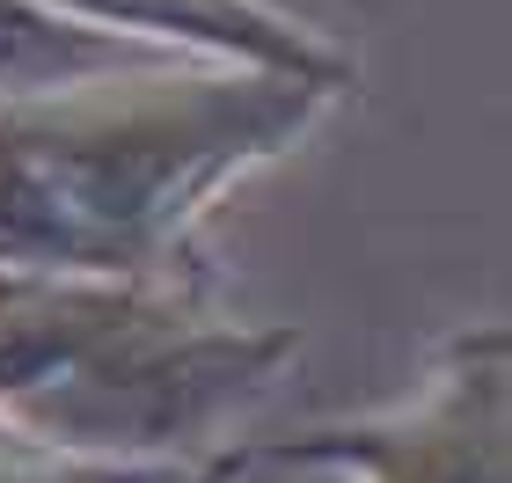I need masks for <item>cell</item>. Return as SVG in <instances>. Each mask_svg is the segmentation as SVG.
<instances>
[{
    "instance_id": "2",
    "label": "cell",
    "mask_w": 512,
    "mask_h": 483,
    "mask_svg": "<svg viewBox=\"0 0 512 483\" xmlns=\"http://www.w3.org/2000/svg\"><path fill=\"white\" fill-rule=\"evenodd\" d=\"M286 454L352 462L359 483H505V337H461L432 388L388 425L308 432Z\"/></svg>"
},
{
    "instance_id": "3",
    "label": "cell",
    "mask_w": 512,
    "mask_h": 483,
    "mask_svg": "<svg viewBox=\"0 0 512 483\" xmlns=\"http://www.w3.org/2000/svg\"><path fill=\"white\" fill-rule=\"evenodd\" d=\"M242 462H213V469H205V476H176V483H227V476H235Z\"/></svg>"
},
{
    "instance_id": "1",
    "label": "cell",
    "mask_w": 512,
    "mask_h": 483,
    "mask_svg": "<svg viewBox=\"0 0 512 483\" xmlns=\"http://www.w3.org/2000/svg\"><path fill=\"white\" fill-rule=\"evenodd\" d=\"M286 352V330H235L147 279L0 264V418L59 454L198 440Z\"/></svg>"
}]
</instances>
